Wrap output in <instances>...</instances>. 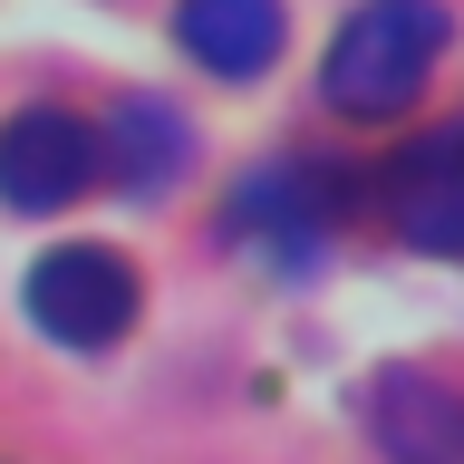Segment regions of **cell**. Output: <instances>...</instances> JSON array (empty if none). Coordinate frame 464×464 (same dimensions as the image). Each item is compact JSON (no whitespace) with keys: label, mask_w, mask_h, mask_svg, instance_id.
Returning <instances> with one entry per match:
<instances>
[{"label":"cell","mask_w":464,"mask_h":464,"mask_svg":"<svg viewBox=\"0 0 464 464\" xmlns=\"http://www.w3.org/2000/svg\"><path fill=\"white\" fill-rule=\"evenodd\" d=\"M97 184V126L68 107H20L0 126V203L10 213H68Z\"/></svg>","instance_id":"277c9868"},{"label":"cell","mask_w":464,"mask_h":464,"mask_svg":"<svg viewBox=\"0 0 464 464\" xmlns=\"http://www.w3.org/2000/svg\"><path fill=\"white\" fill-rule=\"evenodd\" d=\"M435 58H445V10L435 0H358L348 29L329 39V68H319V97L358 126H387L426 97Z\"/></svg>","instance_id":"6da1fadb"},{"label":"cell","mask_w":464,"mask_h":464,"mask_svg":"<svg viewBox=\"0 0 464 464\" xmlns=\"http://www.w3.org/2000/svg\"><path fill=\"white\" fill-rule=\"evenodd\" d=\"M29 319L58 348H116L136 329V271L97 242H58L29 261Z\"/></svg>","instance_id":"7a4b0ae2"},{"label":"cell","mask_w":464,"mask_h":464,"mask_svg":"<svg viewBox=\"0 0 464 464\" xmlns=\"http://www.w3.org/2000/svg\"><path fill=\"white\" fill-rule=\"evenodd\" d=\"M184 155H194V136H184V116L155 107V97H126V107L97 126V174L136 184V194L174 184V174H184Z\"/></svg>","instance_id":"ba28073f"},{"label":"cell","mask_w":464,"mask_h":464,"mask_svg":"<svg viewBox=\"0 0 464 464\" xmlns=\"http://www.w3.org/2000/svg\"><path fill=\"white\" fill-rule=\"evenodd\" d=\"M174 39L213 78H261L281 58V0H184L174 10Z\"/></svg>","instance_id":"52a82bcc"},{"label":"cell","mask_w":464,"mask_h":464,"mask_svg":"<svg viewBox=\"0 0 464 464\" xmlns=\"http://www.w3.org/2000/svg\"><path fill=\"white\" fill-rule=\"evenodd\" d=\"M377 213L406 252H435V261H464V116L416 136L406 155H387L377 174Z\"/></svg>","instance_id":"3957f363"},{"label":"cell","mask_w":464,"mask_h":464,"mask_svg":"<svg viewBox=\"0 0 464 464\" xmlns=\"http://www.w3.org/2000/svg\"><path fill=\"white\" fill-rule=\"evenodd\" d=\"M348 213V184L319 155H271L261 174H242V194H232V223L252 232L261 252H281V261H310L329 232H339Z\"/></svg>","instance_id":"5b68a950"},{"label":"cell","mask_w":464,"mask_h":464,"mask_svg":"<svg viewBox=\"0 0 464 464\" xmlns=\"http://www.w3.org/2000/svg\"><path fill=\"white\" fill-rule=\"evenodd\" d=\"M368 426L387 464H464V397L416 368H387L368 387Z\"/></svg>","instance_id":"8992f818"}]
</instances>
